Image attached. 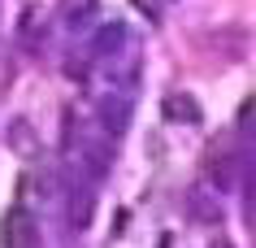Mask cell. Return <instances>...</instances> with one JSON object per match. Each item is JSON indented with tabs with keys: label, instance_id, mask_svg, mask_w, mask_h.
Instances as JSON below:
<instances>
[{
	"label": "cell",
	"instance_id": "obj_1",
	"mask_svg": "<svg viewBox=\"0 0 256 248\" xmlns=\"http://www.w3.org/2000/svg\"><path fill=\"white\" fill-rule=\"evenodd\" d=\"M0 239H4V248H35V218L26 209H9Z\"/></svg>",
	"mask_w": 256,
	"mask_h": 248
},
{
	"label": "cell",
	"instance_id": "obj_5",
	"mask_svg": "<svg viewBox=\"0 0 256 248\" xmlns=\"http://www.w3.org/2000/svg\"><path fill=\"white\" fill-rule=\"evenodd\" d=\"M213 248H230V244H226V239H213Z\"/></svg>",
	"mask_w": 256,
	"mask_h": 248
},
{
	"label": "cell",
	"instance_id": "obj_3",
	"mask_svg": "<svg viewBox=\"0 0 256 248\" xmlns=\"http://www.w3.org/2000/svg\"><path fill=\"white\" fill-rule=\"evenodd\" d=\"M165 113H170V118H187V122H200V109H196V100H187V96H170V100H165Z\"/></svg>",
	"mask_w": 256,
	"mask_h": 248
},
{
	"label": "cell",
	"instance_id": "obj_2",
	"mask_svg": "<svg viewBox=\"0 0 256 248\" xmlns=\"http://www.w3.org/2000/svg\"><path fill=\"white\" fill-rule=\"evenodd\" d=\"M213 157V152H208ZM234 170H239V157L234 152H217L213 161H208V174H213L217 187H234Z\"/></svg>",
	"mask_w": 256,
	"mask_h": 248
},
{
	"label": "cell",
	"instance_id": "obj_4",
	"mask_svg": "<svg viewBox=\"0 0 256 248\" xmlns=\"http://www.w3.org/2000/svg\"><path fill=\"white\" fill-rule=\"evenodd\" d=\"M239 126H243V131H256V96H252V105H243V109H239Z\"/></svg>",
	"mask_w": 256,
	"mask_h": 248
}]
</instances>
